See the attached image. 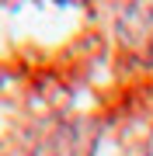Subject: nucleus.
Wrapping results in <instances>:
<instances>
[{
    "label": "nucleus",
    "instance_id": "nucleus-2",
    "mask_svg": "<svg viewBox=\"0 0 153 156\" xmlns=\"http://www.w3.org/2000/svg\"><path fill=\"white\" fill-rule=\"evenodd\" d=\"M91 149H94V142L84 139V125L80 122H66L46 142H38V149L31 156H91Z\"/></svg>",
    "mask_w": 153,
    "mask_h": 156
},
{
    "label": "nucleus",
    "instance_id": "nucleus-1",
    "mask_svg": "<svg viewBox=\"0 0 153 156\" xmlns=\"http://www.w3.org/2000/svg\"><path fill=\"white\" fill-rule=\"evenodd\" d=\"M118 38L143 62H153V7H122L118 11Z\"/></svg>",
    "mask_w": 153,
    "mask_h": 156
}]
</instances>
